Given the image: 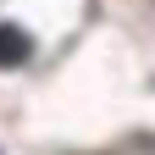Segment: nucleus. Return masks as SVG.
Masks as SVG:
<instances>
[{
	"label": "nucleus",
	"mask_w": 155,
	"mask_h": 155,
	"mask_svg": "<svg viewBox=\"0 0 155 155\" xmlns=\"http://www.w3.org/2000/svg\"><path fill=\"white\" fill-rule=\"evenodd\" d=\"M28 55H33V39L17 22H0V67H22Z\"/></svg>",
	"instance_id": "obj_1"
}]
</instances>
